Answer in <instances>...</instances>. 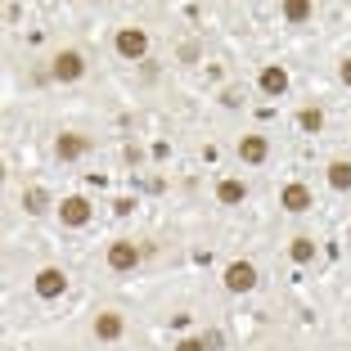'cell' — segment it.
Returning <instances> with one entry per match:
<instances>
[{
    "mask_svg": "<svg viewBox=\"0 0 351 351\" xmlns=\"http://www.w3.org/2000/svg\"><path fill=\"white\" fill-rule=\"evenodd\" d=\"M226 289L230 293H252V289H257V266H252V261H234V266H226Z\"/></svg>",
    "mask_w": 351,
    "mask_h": 351,
    "instance_id": "obj_1",
    "label": "cell"
},
{
    "mask_svg": "<svg viewBox=\"0 0 351 351\" xmlns=\"http://www.w3.org/2000/svg\"><path fill=\"white\" fill-rule=\"evenodd\" d=\"M117 54H122V59H145L149 54V36L140 27H122L117 32Z\"/></svg>",
    "mask_w": 351,
    "mask_h": 351,
    "instance_id": "obj_2",
    "label": "cell"
},
{
    "mask_svg": "<svg viewBox=\"0 0 351 351\" xmlns=\"http://www.w3.org/2000/svg\"><path fill=\"white\" fill-rule=\"evenodd\" d=\"M63 289H68V275H63L59 266L36 270V293H41V298H63Z\"/></svg>",
    "mask_w": 351,
    "mask_h": 351,
    "instance_id": "obj_3",
    "label": "cell"
},
{
    "mask_svg": "<svg viewBox=\"0 0 351 351\" xmlns=\"http://www.w3.org/2000/svg\"><path fill=\"white\" fill-rule=\"evenodd\" d=\"M86 73V59L77 50H63V54H54V77L59 82H77V77Z\"/></svg>",
    "mask_w": 351,
    "mask_h": 351,
    "instance_id": "obj_4",
    "label": "cell"
},
{
    "mask_svg": "<svg viewBox=\"0 0 351 351\" xmlns=\"http://www.w3.org/2000/svg\"><path fill=\"white\" fill-rule=\"evenodd\" d=\"M108 266L113 270H135L140 266V248H135V243H108Z\"/></svg>",
    "mask_w": 351,
    "mask_h": 351,
    "instance_id": "obj_5",
    "label": "cell"
},
{
    "mask_svg": "<svg viewBox=\"0 0 351 351\" xmlns=\"http://www.w3.org/2000/svg\"><path fill=\"white\" fill-rule=\"evenodd\" d=\"M95 338H99V342H117V338H122V315H117V311L95 315Z\"/></svg>",
    "mask_w": 351,
    "mask_h": 351,
    "instance_id": "obj_6",
    "label": "cell"
},
{
    "mask_svg": "<svg viewBox=\"0 0 351 351\" xmlns=\"http://www.w3.org/2000/svg\"><path fill=\"white\" fill-rule=\"evenodd\" d=\"M59 217H63V226H86V221H90V203H86V198H63Z\"/></svg>",
    "mask_w": 351,
    "mask_h": 351,
    "instance_id": "obj_7",
    "label": "cell"
},
{
    "mask_svg": "<svg viewBox=\"0 0 351 351\" xmlns=\"http://www.w3.org/2000/svg\"><path fill=\"white\" fill-rule=\"evenodd\" d=\"M266 154H270V145L261 135H243V140H239V158H243V162H266Z\"/></svg>",
    "mask_w": 351,
    "mask_h": 351,
    "instance_id": "obj_8",
    "label": "cell"
},
{
    "mask_svg": "<svg viewBox=\"0 0 351 351\" xmlns=\"http://www.w3.org/2000/svg\"><path fill=\"white\" fill-rule=\"evenodd\" d=\"M279 207H289V212H306V207H311V189L306 185H284Z\"/></svg>",
    "mask_w": 351,
    "mask_h": 351,
    "instance_id": "obj_9",
    "label": "cell"
},
{
    "mask_svg": "<svg viewBox=\"0 0 351 351\" xmlns=\"http://www.w3.org/2000/svg\"><path fill=\"white\" fill-rule=\"evenodd\" d=\"M86 149H90V140H86V135H59V158H63V162H77Z\"/></svg>",
    "mask_w": 351,
    "mask_h": 351,
    "instance_id": "obj_10",
    "label": "cell"
},
{
    "mask_svg": "<svg viewBox=\"0 0 351 351\" xmlns=\"http://www.w3.org/2000/svg\"><path fill=\"white\" fill-rule=\"evenodd\" d=\"M261 90L279 99V95L289 90V73H284V68H266V73H261Z\"/></svg>",
    "mask_w": 351,
    "mask_h": 351,
    "instance_id": "obj_11",
    "label": "cell"
},
{
    "mask_svg": "<svg viewBox=\"0 0 351 351\" xmlns=\"http://www.w3.org/2000/svg\"><path fill=\"white\" fill-rule=\"evenodd\" d=\"M217 198L234 207V203H243V198H248V189H243V180H221V185H217Z\"/></svg>",
    "mask_w": 351,
    "mask_h": 351,
    "instance_id": "obj_12",
    "label": "cell"
},
{
    "mask_svg": "<svg viewBox=\"0 0 351 351\" xmlns=\"http://www.w3.org/2000/svg\"><path fill=\"white\" fill-rule=\"evenodd\" d=\"M329 185L333 189H351V162H329Z\"/></svg>",
    "mask_w": 351,
    "mask_h": 351,
    "instance_id": "obj_13",
    "label": "cell"
},
{
    "mask_svg": "<svg viewBox=\"0 0 351 351\" xmlns=\"http://www.w3.org/2000/svg\"><path fill=\"white\" fill-rule=\"evenodd\" d=\"M293 261H298V266H306V261L311 257H315V239H306V234H298V239H293Z\"/></svg>",
    "mask_w": 351,
    "mask_h": 351,
    "instance_id": "obj_14",
    "label": "cell"
},
{
    "mask_svg": "<svg viewBox=\"0 0 351 351\" xmlns=\"http://www.w3.org/2000/svg\"><path fill=\"white\" fill-rule=\"evenodd\" d=\"M284 19H289V23H306L311 5H306V0H289V5H284Z\"/></svg>",
    "mask_w": 351,
    "mask_h": 351,
    "instance_id": "obj_15",
    "label": "cell"
},
{
    "mask_svg": "<svg viewBox=\"0 0 351 351\" xmlns=\"http://www.w3.org/2000/svg\"><path fill=\"white\" fill-rule=\"evenodd\" d=\"M298 122H302V131H320V126H324V113H320V108H302Z\"/></svg>",
    "mask_w": 351,
    "mask_h": 351,
    "instance_id": "obj_16",
    "label": "cell"
},
{
    "mask_svg": "<svg viewBox=\"0 0 351 351\" xmlns=\"http://www.w3.org/2000/svg\"><path fill=\"white\" fill-rule=\"evenodd\" d=\"M23 207H27V212H45V189H27V194H23Z\"/></svg>",
    "mask_w": 351,
    "mask_h": 351,
    "instance_id": "obj_17",
    "label": "cell"
},
{
    "mask_svg": "<svg viewBox=\"0 0 351 351\" xmlns=\"http://www.w3.org/2000/svg\"><path fill=\"white\" fill-rule=\"evenodd\" d=\"M176 351H207V342H198V338H185Z\"/></svg>",
    "mask_w": 351,
    "mask_h": 351,
    "instance_id": "obj_18",
    "label": "cell"
},
{
    "mask_svg": "<svg viewBox=\"0 0 351 351\" xmlns=\"http://www.w3.org/2000/svg\"><path fill=\"white\" fill-rule=\"evenodd\" d=\"M342 82H347V86H351V59H347V63H342Z\"/></svg>",
    "mask_w": 351,
    "mask_h": 351,
    "instance_id": "obj_19",
    "label": "cell"
}]
</instances>
